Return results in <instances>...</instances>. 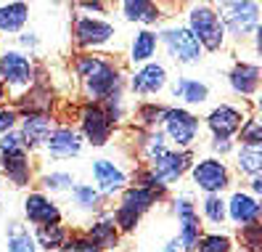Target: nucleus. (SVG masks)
Segmentation results:
<instances>
[{
  "label": "nucleus",
  "mask_w": 262,
  "mask_h": 252,
  "mask_svg": "<svg viewBox=\"0 0 262 252\" xmlns=\"http://www.w3.org/2000/svg\"><path fill=\"white\" fill-rule=\"evenodd\" d=\"M230 149H233V144H230V141H223V138H212V151H217V154H228Z\"/></svg>",
  "instance_id": "nucleus-40"
},
{
  "label": "nucleus",
  "mask_w": 262,
  "mask_h": 252,
  "mask_svg": "<svg viewBox=\"0 0 262 252\" xmlns=\"http://www.w3.org/2000/svg\"><path fill=\"white\" fill-rule=\"evenodd\" d=\"M191 162H193V154L191 151L169 149L167 154H162L159 160H154L148 165V172L167 188V186H172L175 181H180L183 176H186V170L191 167Z\"/></svg>",
  "instance_id": "nucleus-12"
},
{
  "label": "nucleus",
  "mask_w": 262,
  "mask_h": 252,
  "mask_svg": "<svg viewBox=\"0 0 262 252\" xmlns=\"http://www.w3.org/2000/svg\"><path fill=\"white\" fill-rule=\"evenodd\" d=\"M228 83H230V90H233L236 96H254L257 88H259V67L249 64V61H238V64L230 69Z\"/></svg>",
  "instance_id": "nucleus-21"
},
{
  "label": "nucleus",
  "mask_w": 262,
  "mask_h": 252,
  "mask_svg": "<svg viewBox=\"0 0 262 252\" xmlns=\"http://www.w3.org/2000/svg\"><path fill=\"white\" fill-rule=\"evenodd\" d=\"M217 16L225 27V35H233L236 40H246L259 32V3L244 0V3H220Z\"/></svg>",
  "instance_id": "nucleus-4"
},
{
  "label": "nucleus",
  "mask_w": 262,
  "mask_h": 252,
  "mask_svg": "<svg viewBox=\"0 0 262 252\" xmlns=\"http://www.w3.org/2000/svg\"><path fill=\"white\" fill-rule=\"evenodd\" d=\"M45 154L51 157V160H72L82 151V135L77 133L74 128H53L51 138L45 141Z\"/></svg>",
  "instance_id": "nucleus-16"
},
{
  "label": "nucleus",
  "mask_w": 262,
  "mask_h": 252,
  "mask_svg": "<svg viewBox=\"0 0 262 252\" xmlns=\"http://www.w3.org/2000/svg\"><path fill=\"white\" fill-rule=\"evenodd\" d=\"M259 191H262V178L257 176V178H252V197H259Z\"/></svg>",
  "instance_id": "nucleus-44"
},
{
  "label": "nucleus",
  "mask_w": 262,
  "mask_h": 252,
  "mask_svg": "<svg viewBox=\"0 0 262 252\" xmlns=\"http://www.w3.org/2000/svg\"><path fill=\"white\" fill-rule=\"evenodd\" d=\"M0 170L16 188H24L32 178V162H29V151L21 144L19 130L0 135Z\"/></svg>",
  "instance_id": "nucleus-2"
},
{
  "label": "nucleus",
  "mask_w": 262,
  "mask_h": 252,
  "mask_svg": "<svg viewBox=\"0 0 262 252\" xmlns=\"http://www.w3.org/2000/svg\"><path fill=\"white\" fill-rule=\"evenodd\" d=\"M162 128H164V141L172 144L178 151H191L193 141L202 130V122L196 114H191L188 109L183 106H167L164 117H162Z\"/></svg>",
  "instance_id": "nucleus-5"
},
{
  "label": "nucleus",
  "mask_w": 262,
  "mask_h": 252,
  "mask_svg": "<svg viewBox=\"0 0 262 252\" xmlns=\"http://www.w3.org/2000/svg\"><path fill=\"white\" fill-rule=\"evenodd\" d=\"M238 141L241 146H262V125L257 114H249L244 120V125L238 128Z\"/></svg>",
  "instance_id": "nucleus-33"
},
{
  "label": "nucleus",
  "mask_w": 262,
  "mask_h": 252,
  "mask_svg": "<svg viewBox=\"0 0 262 252\" xmlns=\"http://www.w3.org/2000/svg\"><path fill=\"white\" fill-rule=\"evenodd\" d=\"M101 194L90 183H74L72 186V202L80 212H101Z\"/></svg>",
  "instance_id": "nucleus-27"
},
{
  "label": "nucleus",
  "mask_w": 262,
  "mask_h": 252,
  "mask_svg": "<svg viewBox=\"0 0 262 252\" xmlns=\"http://www.w3.org/2000/svg\"><path fill=\"white\" fill-rule=\"evenodd\" d=\"M157 48H159V35L154 29H141V32H135V37L130 43V61L143 67L157 56Z\"/></svg>",
  "instance_id": "nucleus-23"
},
{
  "label": "nucleus",
  "mask_w": 262,
  "mask_h": 252,
  "mask_svg": "<svg viewBox=\"0 0 262 252\" xmlns=\"http://www.w3.org/2000/svg\"><path fill=\"white\" fill-rule=\"evenodd\" d=\"M0 83L3 88L8 85V90L13 96H24V93L35 85V64L32 59L21 51H3L0 53ZM16 99V101H19Z\"/></svg>",
  "instance_id": "nucleus-6"
},
{
  "label": "nucleus",
  "mask_w": 262,
  "mask_h": 252,
  "mask_svg": "<svg viewBox=\"0 0 262 252\" xmlns=\"http://www.w3.org/2000/svg\"><path fill=\"white\" fill-rule=\"evenodd\" d=\"M188 32L199 40L202 51H220L225 45V27L217 16L214 6L199 3L188 8Z\"/></svg>",
  "instance_id": "nucleus-3"
},
{
  "label": "nucleus",
  "mask_w": 262,
  "mask_h": 252,
  "mask_svg": "<svg viewBox=\"0 0 262 252\" xmlns=\"http://www.w3.org/2000/svg\"><path fill=\"white\" fill-rule=\"evenodd\" d=\"M191 178H193V186L202 188L209 197V194H220L223 188L230 186V170L217 157H204V160L191 165Z\"/></svg>",
  "instance_id": "nucleus-7"
},
{
  "label": "nucleus",
  "mask_w": 262,
  "mask_h": 252,
  "mask_svg": "<svg viewBox=\"0 0 262 252\" xmlns=\"http://www.w3.org/2000/svg\"><path fill=\"white\" fill-rule=\"evenodd\" d=\"M90 172H93V181H96V191L101 197H114V194H122L127 188V176L117 162L112 160H93L90 165Z\"/></svg>",
  "instance_id": "nucleus-13"
},
{
  "label": "nucleus",
  "mask_w": 262,
  "mask_h": 252,
  "mask_svg": "<svg viewBox=\"0 0 262 252\" xmlns=\"http://www.w3.org/2000/svg\"><path fill=\"white\" fill-rule=\"evenodd\" d=\"M61 252H101V249L80 234V236H69L64 242V247H61Z\"/></svg>",
  "instance_id": "nucleus-38"
},
{
  "label": "nucleus",
  "mask_w": 262,
  "mask_h": 252,
  "mask_svg": "<svg viewBox=\"0 0 262 252\" xmlns=\"http://www.w3.org/2000/svg\"><path fill=\"white\" fill-rule=\"evenodd\" d=\"M53 133V117L51 114H24L21 120V144L27 151H35V149H42L45 141L51 138Z\"/></svg>",
  "instance_id": "nucleus-18"
},
{
  "label": "nucleus",
  "mask_w": 262,
  "mask_h": 252,
  "mask_svg": "<svg viewBox=\"0 0 262 252\" xmlns=\"http://www.w3.org/2000/svg\"><path fill=\"white\" fill-rule=\"evenodd\" d=\"M225 218H230L238 228L259 223V199L246 191H233L225 202Z\"/></svg>",
  "instance_id": "nucleus-19"
},
{
  "label": "nucleus",
  "mask_w": 262,
  "mask_h": 252,
  "mask_svg": "<svg viewBox=\"0 0 262 252\" xmlns=\"http://www.w3.org/2000/svg\"><path fill=\"white\" fill-rule=\"evenodd\" d=\"M159 252H183V247H180V242L172 236V239H167V242H164V247H162Z\"/></svg>",
  "instance_id": "nucleus-43"
},
{
  "label": "nucleus",
  "mask_w": 262,
  "mask_h": 252,
  "mask_svg": "<svg viewBox=\"0 0 262 252\" xmlns=\"http://www.w3.org/2000/svg\"><path fill=\"white\" fill-rule=\"evenodd\" d=\"M40 183H42L45 191L61 194V191H72L74 178H72V172H67V170H53V172H45V176L40 178Z\"/></svg>",
  "instance_id": "nucleus-32"
},
{
  "label": "nucleus",
  "mask_w": 262,
  "mask_h": 252,
  "mask_svg": "<svg viewBox=\"0 0 262 252\" xmlns=\"http://www.w3.org/2000/svg\"><path fill=\"white\" fill-rule=\"evenodd\" d=\"M202 212H204V218L209 220V223L220 226L223 220H225V199H223L220 194H209V197H204V202H202Z\"/></svg>",
  "instance_id": "nucleus-35"
},
{
  "label": "nucleus",
  "mask_w": 262,
  "mask_h": 252,
  "mask_svg": "<svg viewBox=\"0 0 262 252\" xmlns=\"http://www.w3.org/2000/svg\"><path fill=\"white\" fill-rule=\"evenodd\" d=\"M16 120H19L16 109H0V135L11 133L13 128H16Z\"/></svg>",
  "instance_id": "nucleus-39"
},
{
  "label": "nucleus",
  "mask_w": 262,
  "mask_h": 252,
  "mask_svg": "<svg viewBox=\"0 0 262 252\" xmlns=\"http://www.w3.org/2000/svg\"><path fill=\"white\" fill-rule=\"evenodd\" d=\"M193 252H233V242L225 234H202Z\"/></svg>",
  "instance_id": "nucleus-34"
},
{
  "label": "nucleus",
  "mask_w": 262,
  "mask_h": 252,
  "mask_svg": "<svg viewBox=\"0 0 262 252\" xmlns=\"http://www.w3.org/2000/svg\"><path fill=\"white\" fill-rule=\"evenodd\" d=\"M162 197L159 194H154L151 188L141 186V183H135V186H127L125 191H122V202H119V210H125L135 218H141L143 212H148L154 204H157Z\"/></svg>",
  "instance_id": "nucleus-20"
},
{
  "label": "nucleus",
  "mask_w": 262,
  "mask_h": 252,
  "mask_svg": "<svg viewBox=\"0 0 262 252\" xmlns=\"http://www.w3.org/2000/svg\"><path fill=\"white\" fill-rule=\"evenodd\" d=\"M122 16L135 24H146L148 29L162 19V8L157 3H148V0H127V3H122Z\"/></svg>",
  "instance_id": "nucleus-25"
},
{
  "label": "nucleus",
  "mask_w": 262,
  "mask_h": 252,
  "mask_svg": "<svg viewBox=\"0 0 262 252\" xmlns=\"http://www.w3.org/2000/svg\"><path fill=\"white\" fill-rule=\"evenodd\" d=\"M77 8L80 11H93V13H103L106 11L103 3H77Z\"/></svg>",
  "instance_id": "nucleus-42"
},
{
  "label": "nucleus",
  "mask_w": 262,
  "mask_h": 252,
  "mask_svg": "<svg viewBox=\"0 0 262 252\" xmlns=\"http://www.w3.org/2000/svg\"><path fill=\"white\" fill-rule=\"evenodd\" d=\"M67 239H69V231L61 226V223H56V226H42V228H37V234H35V244H40L42 249H48V252L61 249Z\"/></svg>",
  "instance_id": "nucleus-30"
},
{
  "label": "nucleus",
  "mask_w": 262,
  "mask_h": 252,
  "mask_svg": "<svg viewBox=\"0 0 262 252\" xmlns=\"http://www.w3.org/2000/svg\"><path fill=\"white\" fill-rule=\"evenodd\" d=\"M238 231H241L244 249L246 252H259V247H262V226L259 223H252V226H244Z\"/></svg>",
  "instance_id": "nucleus-37"
},
{
  "label": "nucleus",
  "mask_w": 262,
  "mask_h": 252,
  "mask_svg": "<svg viewBox=\"0 0 262 252\" xmlns=\"http://www.w3.org/2000/svg\"><path fill=\"white\" fill-rule=\"evenodd\" d=\"M74 72L80 77L88 104H103L109 96L122 90V74L114 67V61L98 53H80L74 59Z\"/></svg>",
  "instance_id": "nucleus-1"
},
{
  "label": "nucleus",
  "mask_w": 262,
  "mask_h": 252,
  "mask_svg": "<svg viewBox=\"0 0 262 252\" xmlns=\"http://www.w3.org/2000/svg\"><path fill=\"white\" fill-rule=\"evenodd\" d=\"M24 218L29 220V223H35L37 228L56 226V223H61V210L51 197L35 191V194H29L24 199Z\"/></svg>",
  "instance_id": "nucleus-17"
},
{
  "label": "nucleus",
  "mask_w": 262,
  "mask_h": 252,
  "mask_svg": "<svg viewBox=\"0 0 262 252\" xmlns=\"http://www.w3.org/2000/svg\"><path fill=\"white\" fill-rule=\"evenodd\" d=\"M236 167H238L241 176L257 178L259 170H262V149L259 146H241L236 151Z\"/></svg>",
  "instance_id": "nucleus-28"
},
{
  "label": "nucleus",
  "mask_w": 262,
  "mask_h": 252,
  "mask_svg": "<svg viewBox=\"0 0 262 252\" xmlns=\"http://www.w3.org/2000/svg\"><path fill=\"white\" fill-rule=\"evenodd\" d=\"M112 130H114V122L103 112L101 104H85L80 109V130L77 133L90 146H106L112 138Z\"/></svg>",
  "instance_id": "nucleus-9"
},
{
  "label": "nucleus",
  "mask_w": 262,
  "mask_h": 252,
  "mask_svg": "<svg viewBox=\"0 0 262 252\" xmlns=\"http://www.w3.org/2000/svg\"><path fill=\"white\" fill-rule=\"evenodd\" d=\"M29 22V6L27 3H3L0 6V32H21Z\"/></svg>",
  "instance_id": "nucleus-26"
},
{
  "label": "nucleus",
  "mask_w": 262,
  "mask_h": 252,
  "mask_svg": "<svg viewBox=\"0 0 262 252\" xmlns=\"http://www.w3.org/2000/svg\"><path fill=\"white\" fill-rule=\"evenodd\" d=\"M167 69L164 64H157V61H148V64L138 67L130 74V90L138 93V96H157L167 88Z\"/></svg>",
  "instance_id": "nucleus-14"
},
{
  "label": "nucleus",
  "mask_w": 262,
  "mask_h": 252,
  "mask_svg": "<svg viewBox=\"0 0 262 252\" xmlns=\"http://www.w3.org/2000/svg\"><path fill=\"white\" fill-rule=\"evenodd\" d=\"M0 212H3V204H0Z\"/></svg>",
  "instance_id": "nucleus-46"
},
{
  "label": "nucleus",
  "mask_w": 262,
  "mask_h": 252,
  "mask_svg": "<svg viewBox=\"0 0 262 252\" xmlns=\"http://www.w3.org/2000/svg\"><path fill=\"white\" fill-rule=\"evenodd\" d=\"M159 43H164L167 53L178 64H199L202 61V45L188 32V27H167L159 35Z\"/></svg>",
  "instance_id": "nucleus-8"
},
{
  "label": "nucleus",
  "mask_w": 262,
  "mask_h": 252,
  "mask_svg": "<svg viewBox=\"0 0 262 252\" xmlns=\"http://www.w3.org/2000/svg\"><path fill=\"white\" fill-rule=\"evenodd\" d=\"M172 212L178 218V236L183 252H193L199 239H202V220H199L196 204L188 197H175L172 202Z\"/></svg>",
  "instance_id": "nucleus-10"
},
{
  "label": "nucleus",
  "mask_w": 262,
  "mask_h": 252,
  "mask_svg": "<svg viewBox=\"0 0 262 252\" xmlns=\"http://www.w3.org/2000/svg\"><path fill=\"white\" fill-rule=\"evenodd\" d=\"M117 35V27L101 16H77L74 40L80 48H101Z\"/></svg>",
  "instance_id": "nucleus-11"
},
{
  "label": "nucleus",
  "mask_w": 262,
  "mask_h": 252,
  "mask_svg": "<svg viewBox=\"0 0 262 252\" xmlns=\"http://www.w3.org/2000/svg\"><path fill=\"white\" fill-rule=\"evenodd\" d=\"M244 112L238 106H230V104H220V106H214L212 112L207 114V128L212 130L214 138H223V141H230L238 128L244 125Z\"/></svg>",
  "instance_id": "nucleus-15"
},
{
  "label": "nucleus",
  "mask_w": 262,
  "mask_h": 252,
  "mask_svg": "<svg viewBox=\"0 0 262 252\" xmlns=\"http://www.w3.org/2000/svg\"><path fill=\"white\" fill-rule=\"evenodd\" d=\"M19 43L24 45V48H35V45H37V35H35V32H24V35L19 37Z\"/></svg>",
  "instance_id": "nucleus-41"
},
{
  "label": "nucleus",
  "mask_w": 262,
  "mask_h": 252,
  "mask_svg": "<svg viewBox=\"0 0 262 252\" xmlns=\"http://www.w3.org/2000/svg\"><path fill=\"white\" fill-rule=\"evenodd\" d=\"M6 101V88H3V83H0V104Z\"/></svg>",
  "instance_id": "nucleus-45"
},
{
  "label": "nucleus",
  "mask_w": 262,
  "mask_h": 252,
  "mask_svg": "<svg viewBox=\"0 0 262 252\" xmlns=\"http://www.w3.org/2000/svg\"><path fill=\"white\" fill-rule=\"evenodd\" d=\"M85 239H90L101 252L103 249H114L117 242H119V228L114 223L112 215H101L98 220H93V223L88 226V231L82 234Z\"/></svg>",
  "instance_id": "nucleus-22"
},
{
  "label": "nucleus",
  "mask_w": 262,
  "mask_h": 252,
  "mask_svg": "<svg viewBox=\"0 0 262 252\" xmlns=\"http://www.w3.org/2000/svg\"><path fill=\"white\" fill-rule=\"evenodd\" d=\"M164 109L167 106H159V104H143L141 109H138V120H141L148 130H157V125L164 117Z\"/></svg>",
  "instance_id": "nucleus-36"
},
{
  "label": "nucleus",
  "mask_w": 262,
  "mask_h": 252,
  "mask_svg": "<svg viewBox=\"0 0 262 252\" xmlns=\"http://www.w3.org/2000/svg\"><path fill=\"white\" fill-rule=\"evenodd\" d=\"M169 151V144L164 141V135L159 130H148L143 138H141V154L146 157V162L151 165L154 160H159L162 154Z\"/></svg>",
  "instance_id": "nucleus-31"
},
{
  "label": "nucleus",
  "mask_w": 262,
  "mask_h": 252,
  "mask_svg": "<svg viewBox=\"0 0 262 252\" xmlns=\"http://www.w3.org/2000/svg\"><path fill=\"white\" fill-rule=\"evenodd\" d=\"M8 252H37L35 236L19 220H11L8 223Z\"/></svg>",
  "instance_id": "nucleus-29"
},
{
  "label": "nucleus",
  "mask_w": 262,
  "mask_h": 252,
  "mask_svg": "<svg viewBox=\"0 0 262 252\" xmlns=\"http://www.w3.org/2000/svg\"><path fill=\"white\" fill-rule=\"evenodd\" d=\"M172 96L188 106H199L209 99V85L202 80H193V77H178L172 85Z\"/></svg>",
  "instance_id": "nucleus-24"
}]
</instances>
